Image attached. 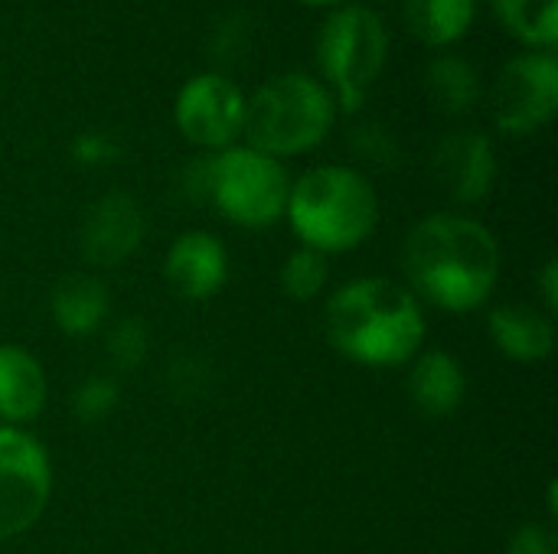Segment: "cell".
I'll return each instance as SVG.
<instances>
[{
    "label": "cell",
    "mask_w": 558,
    "mask_h": 554,
    "mask_svg": "<svg viewBox=\"0 0 558 554\" xmlns=\"http://www.w3.org/2000/svg\"><path fill=\"white\" fill-rule=\"evenodd\" d=\"M405 23L409 33L432 46L445 49L464 39L477 16V0H405Z\"/></svg>",
    "instance_id": "cell-17"
},
{
    "label": "cell",
    "mask_w": 558,
    "mask_h": 554,
    "mask_svg": "<svg viewBox=\"0 0 558 554\" xmlns=\"http://www.w3.org/2000/svg\"><path fill=\"white\" fill-rule=\"evenodd\" d=\"M72 157L82 167H101V163H111L118 157V144L101 131H88V134H78L72 140Z\"/></svg>",
    "instance_id": "cell-25"
},
{
    "label": "cell",
    "mask_w": 558,
    "mask_h": 554,
    "mask_svg": "<svg viewBox=\"0 0 558 554\" xmlns=\"http://www.w3.org/2000/svg\"><path fill=\"white\" fill-rule=\"evenodd\" d=\"M291 180L281 160L252 147H226L209 153V196L226 219L262 229L284 216Z\"/></svg>",
    "instance_id": "cell-6"
},
{
    "label": "cell",
    "mask_w": 558,
    "mask_h": 554,
    "mask_svg": "<svg viewBox=\"0 0 558 554\" xmlns=\"http://www.w3.org/2000/svg\"><path fill=\"white\" fill-rule=\"evenodd\" d=\"M330 343L363 366H402L425 340L418 300L392 281L363 278L340 287L327 304Z\"/></svg>",
    "instance_id": "cell-2"
},
{
    "label": "cell",
    "mask_w": 558,
    "mask_h": 554,
    "mask_svg": "<svg viewBox=\"0 0 558 554\" xmlns=\"http://www.w3.org/2000/svg\"><path fill=\"white\" fill-rule=\"evenodd\" d=\"M464 392H468L464 372L458 359H451L448 353H425L415 362L412 379H409V395L422 415L428 418L451 415L464 402Z\"/></svg>",
    "instance_id": "cell-15"
},
{
    "label": "cell",
    "mask_w": 558,
    "mask_h": 554,
    "mask_svg": "<svg viewBox=\"0 0 558 554\" xmlns=\"http://www.w3.org/2000/svg\"><path fill=\"white\" fill-rule=\"evenodd\" d=\"M288 219L314 251H347L363 245L379 219L373 183L350 167H314L288 196Z\"/></svg>",
    "instance_id": "cell-3"
},
{
    "label": "cell",
    "mask_w": 558,
    "mask_h": 554,
    "mask_svg": "<svg viewBox=\"0 0 558 554\" xmlns=\"http://www.w3.org/2000/svg\"><path fill=\"white\" fill-rule=\"evenodd\" d=\"M350 144H353V150H356L366 163H373V167H392V160L399 157V144H396L392 134H389L386 127H379V124H363V127H356L353 137H350Z\"/></svg>",
    "instance_id": "cell-23"
},
{
    "label": "cell",
    "mask_w": 558,
    "mask_h": 554,
    "mask_svg": "<svg viewBox=\"0 0 558 554\" xmlns=\"http://www.w3.org/2000/svg\"><path fill=\"white\" fill-rule=\"evenodd\" d=\"M497 20L530 49L556 52L558 0H490Z\"/></svg>",
    "instance_id": "cell-19"
},
{
    "label": "cell",
    "mask_w": 558,
    "mask_h": 554,
    "mask_svg": "<svg viewBox=\"0 0 558 554\" xmlns=\"http://www.w3.org/2000/svg\"><path fill=\"white\" fill-rule=\"evenodd\" d=\"M432 176L454 202H481L497 180V153L487 134L454 131L438 140L432 153Z\"/></svg>",
    "instance_id": "cell-11"
},
{
    "label": "cell",
    "mask_w": 558,
    "mask_h": 554,
    "mask_svg": "<svg viewBox=\"0 0 558 554\" xmlns=\"http://www.w3.org/2000/svg\"><path fill=\"white\" fill-rule=\"evenodd\" d=\"M327 284V261L320 251L314 248H304V251H294L284 268H281V287L288 297L294 300H311L320 294V287Z\"/></svg>",
    "instance_id": "cell-20"
},
{
    "label": "cell",
    "mask_w": 558,
    "mask_h": 554,
    "mask_svg": "<svg viewBox=\"0 0 558 554\" xmlns=\"http://www.w3.org/2000/svg\"><path fill=\"white\" fill-rule=\"evenodd\" d=\"M180 134L206 150L235 147L245 124V95L222 72H199L183 82L173 101Z\"/></svg>",
    "instance_id": "cell-9"
},
{
    "label": "cell",
    "mask_w": 558,
    "mask_h": 554,
    "mask_svg": "<svg viewBox=\"0 0 558 554\" xmlns=\"http://www.w3.org/2000/svg\"><path fill=\"white\" fill-rule=\"evenodd\" d=\"M314 59L337 108L353 114L366 104L386 69L389 26L373 7L343 3L324 16L314 39Z\"/></svg>",
    "instance_id": "cell-5"
},
{
    "label": "cell",
    "mask_w": 558,
    "mask_h": 554,
    "mask_svg": "<svg viewBox=\"0 0 558 554\" xmlns=\"http://www.w3.org/2000/svg\"><path fill=\"white\" fill-rule=\"evenodd\" d=\"M46 405V379L39 362L20 346H0V418L29 421Z\"/></svg>",
    "instance_id": "cell-14"
},
{
    "label": "cell",
    "mask_w": 558,
    "mask_h": 554,
    "mask_svg": "<svg viewBox=\"0 0 558 554\" xmlns=\"http://www.w3.org/2000/svg\"><path fill=\"white\" fill-rule=\"evenodd\" d=\"M337 101L330 88L307 72H281L245 98L242 134L248 147L268 157H298L314 150L333 127Z\"/></svg>",
    "instance_id": "cell-4"
},
{
    "label": "cell",
    "mask_w": 558,
    "mask_h": 554,
    "mask_svg": "<svg viewBox=\"0 0 558 554\" xmlns=\"http://www.w3.org/2000/svg\"><path fill=\"white\" fill-rule=\"evenodd\" d=\"M52 320L69 336H85L98 330V323L108 313V294L105 284L92 274H69L56 284L49 297Z\"/></svg>",
    "instance_id": "cell-16"
},
{
    "label": "cell",
    "mask_w": 558,
    "mask_h": 554,
    "mask_svg": "<svg viewBox=\"0 0 558 554\" xmlns=\"http://www.w3.org/2000/svg\"><path fill=\"white\" fill-rule=\"evenodd\" d=\"M147 346H150V336H147V327L134 317L121 320L111 336H108V359L121 369V372H131L137 369L144 359H147Z\"/></svg>",
    "instance_id": "cell-21"
},
{
    "label": "cell",
    "mask_w": 558,
    "mask_h": 554,
    "mask_svg": "<svg viewBox=\"0 0 558 554\" xmlns=\"http://www.w3.org/2000/svg\"><path fill=\"white\" fill-rule=\"evenodd\" d=\"M543 297H546V307H549V310H556L558 307V264L556 261H549V264L543 268Z\"/></svg>",
    "instance_id": "cell-27"
},
{
    "label": "cell",
    "mask_w": 558,
    "mask_h": 554,
    "mask_svg": "<svg viewBox=\"0 0 558 554\" xmlns=\"http://www.w3.org/2000/svg\"><path fill=\"white\" fill-rule=\"evenodd\" d=\"M507 554H558L556 535L549 529H543V526H523L513 535Z\"/></svg>",
    "instance_id": "cell-26"
},
{
    "label": "cell",
    "mask_w": 558,
    "mask_h": 554,
    "mask_svg": "<svg viewBox=\"0 0 558 554\" xmlns=\"http://www.w3.org/2000/svg\"><path fill=\"white\" fill-rule=\"evenodd\" d=\"M49 457L43 444L16 428H0V539L36 526L49 503Z\"/></svg>",
    "instance_id": "cell-8"
},
{
    "label": "cell",
    "mask_w": 558,
    "mask_h": 554,
    "mask_svg": "<svg viewBox=\"0 0 558 554\" xmlns=\"http://www.w3.org/2000/svg\"><path fill=\"white\" fill-rule=\"evenodd\" d=\"M229 274V258L209 232H183L167 255V281L186 300H209Z\"/></svg>",
    "instance_id": "cell-12"
},
{
    "label": "cell",
    "mask_w": 558,
    "mask_h": 554,
    "mask_svg": "<svg viewBox=\"0 0 558 554\" xmlns=\"http://www.w3.org/2000/svg\"><path fill=\"white\" fill-rule=\"evenodd\" d=\"M114 405H118V385L108 382V379H88L72 395V411L85 424H95V421L108 418Z\"/></svg>",
    "instance_id": "cell-22"
},
{
    "label": "cell",
    "mask_w": 558,
    "mask_h": 554,
    "mask_svg": "<svg viewBox=\"0 0 558 554\" xmlns=\"http://www.w3.org/2000/svg\"><path fill=\"white\" fill-rule=\"evenodd\" d=\"M144 238V212L131 193L111 189L95 199L82 219L78 248L82 258L95 268H118L124 264Z\"/></svg>",
    "instance_id": "cell-10"
},
{
    "label": "cell",
    "mask_w": 558,
    "mask_h": 554,
    "mask_svg": "<svg viewBox=\"0 0 558 554\" xmlns=\"http://www.w3.org/2000/svg\"><path fill=\"white\" fill-rule=\"evenodd\" d=\"M298 3H304V7H343V3H353V0H298Z\"/></svg>",
    "instance_id": "cell-28"
},
{
    "label": "cell",
    "mask_w": 558,
    "mask_h": 554,
    "mask_svg": "<svg viewBox=\"0 0 558 554\" xmlns=\"http://www.w3.org/2000/svg\"><path fill=\"white\" fill-rule=\"evenodd\" d=\"M170 389L177 398H199L209 389V366L196 356H180L170 369Z\"/></svg>",
    "instance_id": "cell-24"
},
{
    "label": "cell",
    "mask_w": 558,
    "mask_h": 554,
    "mask_svg": "<svg viewBox=\"0 0 558 554\" xmlns=\"http://www.w3.org/2000/svg\"><path fill=\"white\" fill-rule=\"evenodd\" d=\"M490 336L500 353L520 362H539L553 353L556 333L553 320L546 313H536L533 307L510 304L490 313Z\"/></svg>",
    "instance_id": "cell-13"
},
{
    "label": "cell",
    "mask_w": 558,
    "mask_h": 554,
    "mask_svg": "<svg viewBox=\"0 0 558 554\" xmlns=\"http://www.w3.org/2000/svg\"><path fill=\"white\" fill-rule=\"evenodd\" d=\"M425 91L441 114L458 118L481 101V78L464 56H438L425 69Z\"/></svg>",
    "instance_id": "cell-18"
},
{
    "label": "cell",
    "mask_w": 558,
    "mask_h": 554,
    "mask_svg": "<svg viewBox=\"0 0 558 554\" xmlns=\"http://www.w3.org/2000/svg\"><path fill=\"white\" fill-rule=\"evenodd\" d=\"M409 281L445 310L481 307L500 278V248L487 225L464 216H428L405 238Z\"/></svg>",
    "instance_id": "cell-1"
},
{
    "label": "cell",
    "mask_w": 558,
    "mask_h": 554,
    "mask_svg": "<svg viewBox=\"0 0 558 554\" xmlns=\"http://www.w3.org/2000/svg\"><path fill=\"white\" fill-rule=\"evenodd\" d=\"M494 121L504 134L523 137L546 127L558 111V56L556 52H520L513 56L490 91Z\"/></svg>",
    "instance_id": "cell-7"
}]
</instances>
